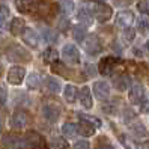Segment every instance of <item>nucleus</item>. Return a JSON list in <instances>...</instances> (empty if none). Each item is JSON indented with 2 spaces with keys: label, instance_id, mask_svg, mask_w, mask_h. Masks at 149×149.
<instances>
[{
  "label": "nucleus",
  "instance_id": "1",
  "mask_svg": "<svg viewBox=\"0 0 149 149\" xmlns=\"http://www.w3.org/2000/svg\"><path fill=\"white\" fill-rule=\"evenodd\" d=\"M6 56L11 62H29L30 60V54L27 51L20 45H15V44L6 50Z\"/></svg>",
  "mask_w": 149,
  "mask_h": 149
},
{
  "label": "nucleus",
  "instance_id": "2",
  "mask_svg": "<svg viewBox=\"0 0 149 149\" xmlns=\"http://www.w3.org/2000/svg\"><path fill=\"white\" fill-rule=\"evenodd\" d=\"M30 122H32L30 115L27 111H24V110H17L11 116V127L14 130H23V128L27 127Z\"/></svg>",
  "mask_w": 149,
  "mask_h": 149
},
{
  "label": "nucleus",
  "instance_id": "3",
  "mask_svg": "<svg viewBox=\"0 0 149 149\" xmlns=\"http://www.w3.org/2000/svg\"><path fill=\"white\" fill-rule=\"evenodd\" d=\"M83 41H84V50H86L89 54H98L100 51L102 50V47H101V39L98 38V35L91 33V35H87L86 39H83Z\"/></svg>",
  "mask_w": 149,
  "mask_h": 149
},
{
  "label": "nucleus",
  "instance_id": "4",
  "mask_svg": "<svg viewBox=\"0 0 149 149\" xmlns=\"http://www.w3.org/2000/svg\"><path fill=\"white\" fill-rule=\"evenodd\" d=\"M24 75H26V69L20 65H14L8 71V81L14 86H18L24 80Z\"/></svg>",
  "mask_w": 149,
  "mask_h": 149
},
{
  "label": "nucleus",
  "instance_id": "5",
  "mask_svg": "<svg viewBox=\"0 0 149 149\" xmlns=\"http://www.w3.org/2000/svg\"><path fill=\"white\" fill-rule=\"evenodd\" d=\"M93 14H95L96 20H98L100 23H107L113 15V8L109 6V5H104V3H98L95 6Z\"/></svg>",
  "mask_w": 149,
  "mask_h": 149
},
{
  "label": "nucleus",
  "instance_id": "6",
  "mask_svg": "<svg viewBox=\"0 0 149 149\" xmlns=\"http://www.w3.org/2000/svg\"><path fill=\"white\" fill-rule=\"evenodd\" d=\"M119 63H120V60H119L118 57H111V56L104 57V59H101V62H100V65H98V71H100L102 75H109Z\"/></svg>",
  "mask_w": 149,
  "mask_h": 149
},
{
  "label": "nucleus",
  "instance_id": "7",
  "mask_svg": "<svg viewBox=\"0 0 149 149\" xmlns=\"http://www.w3.org/2000/svg\"><path fill=\"white\" fill-rule=\"evenodd\" d=\"M128 98H130L131 104H134V106H140V104H143L145 100H146V92H145V89L140 84H136V86L131 87Z\"/></svg>",
  "mask_w": 149,
  "mask_h": 149
},
{
  "label": "nucleus",
  "instance_id": "8",
  "mask_svg": "<svg viewBox=\"0 0 149 149\" xmlns=\"http://www.w3.org/2000/svg\"><path fill=\"white\" fill-rule=\"evenodd\" d=\"M62 56L69 63H78V62H80V53H78L77 47L72 45V44H66V45L63 47Z\"/></svg>",
  "mask_w": 149,
  "mask_h": 149
},
{
  "label": "nucleus",
  "instance_id": "9",
  "mask_svg": "<svg viewBox=\"0 0 149 149\" xmlns=\"http://www.w3.org/2000/svg\"><path fill=\"white\" fill-rule=\"evenodd\" d=\"M42 115L48 122H56L60 118V107L57 104H45L42 107Z\"/></svg>",
  "mask_w": 149,
  "mask_h": 149
},
{
  "label": "nucleus",
  "instance_id": "10",
  "mask_svg": "<svg viewBox=\"0 0 149 149\" xmlns=\"http://www.w3.org/2000/svg\"><path fill=\"white\" fill-rule=\"evenodd\" d=\"M134 23V14L131 11H122L116 15V26L122 29H128Z\"/></svg>",
  "mask_w": 149,
  "mask_h": 149
},
{
  "label": "nucleus",
  "instance_id": "11",
  "mask_svg": "<svg viewBox=\"0 0 149 149\" xmlns=\"http://www.w3.org/2000/svg\"><path fill=\"white\" fill-rule=\"evenodd\" d=\"M21 36H23V41H24L26 45H29L30 48H36V47H38L39 38H38V33L35 32L33 29L26 27V29L21 32Z\"/></svg>",
  "mask_w": 149,
  "mask_h": 149
},
{
  "label": "nucleus",
  "instance_id": "12",
  "mask_svg": "<svg viewBox=\"0 0 149 149\" xmlns=\"http://www.w3.org/2000/svg\"><path fill=\"white\" fill-rule=\"evenodd\" d=\"M93 93L98 100H107L110 96V86L106 81H96L93 84Z\"/></svg>",
  "mask_w": 149,
  "mask_h": 149
},
{
  "label": "nucleus",
  "instance_id": "13",
  "mask_svg": "<svg viewBox=\"0 0 149 149\" xmlns=\"http://www.w3.org/2000/svg\"><path fill=\"white\" fill-rule=\"evenodd\" d=\"M78 100H80V104L86 110L92 109V95H91V89L87 86L81 87V91H78Z\"/></svg>",
  "mask_w": 149,
  "mask_h": 149
},
{
  "label": "nucleus",
  "instance_id": "14",
  "mask_svg": "<svg viewBox=\"0 0 149 149\" xmlns=\"http://www.w3.org/2000/svg\"><path fill=\"white\" fill-rule=\"evenodd\" d=\"M65 100L69 102V104H74L78 98V89L74 86V84H66L65 86Z\"/></svg>",
  "mask_w": 149,
  "mask_h": 149
},
{
  "label": "nucleus",
  "instance_id": "15",
  "mask_svg": "<svg viewBox=\"0 0 149 149\" xmlns=\"http://www.w3.org/2000/svg\"><path fill=\"white\" fill-rule=\"evenodd\" d=\"M77 131H78V134H81V136L91 137V136L95 134V127H92L91 124H87V122L80 119V122H78V125H77Z\"/></svg>",
  "mask_w": 149,
  "mask_h": 149
},
{
  "label": "nucleus",
  "instance_id": "16",
  "mask_svg": "<svg viewBox=\"0 0 149 149\" xmlns=\"http://www.w3.org/2000/svg\"><path fill=\"white\" fill-rule=\"evenodd\" d=\"M57 59H59V53H57L53 47H48V48L42 53V60H44V63H47V65L57 62Z\"/></svg>",
  "mask_w": 149,
  "mask_h": 149
},
{
  "label": "nucleus",
  "instance_id": "17",
  "mask_svg": "<svg viewBox=\"0 0 149 149\" xmlns=\"http://www.w3.org/2000/svg\"><path fill=\"white\" fill-rule=\"evenodd\" d=\"M15 8L21 14H29L33 9V0H15Z\"/></svg>",
  "mask_w": 149,
  "mask_h": 149
},
{
  "label": "nucleus",
  "instance_id": "18",
  "mask_svg": "<svg viewBox=\"0 0 149 149\" xmlns=\"http://www.w3.org/2000/svg\"><path fill=\"white\" fill-rule=\"evenodd\" d=\"M41 83H42V77L36 72L29 74L27 78H26V84H27L29 89H38V87L41 86Z\"/></svg>",
  "mask_w": 149,
  "mask_h": 149
},
{
  "label": "nucleus",
  "instance_id": "19",
  "mask_svg": "<svg viewBox=\"0 0 149 149\" xmlns=\"http://www.w3.org/2000/svg\"><path fill=\"white\" fill-rule=\"evenodd\" d=\"M78 20L81 23H86V24H91L92 23V11L89 6H81L80 9H78Z\"/></svg>",
  "mask_w": 149,
  "mask_h": 149
},
{
  "label": "nucleus",
  "instance_id": "20",
  "mask_svg": "<svg viewBox=\"0 0 149 149\" xmlns=\"http://www.w3.org/2000/svg\"><path fill=\"white\" fill-rule=\"evenodd\" d=\"M11 33L14 35V36H17V35H21V32L26 29V26H24V21L21 18H14L11 21Z\"/></svg>",
  "mask_w": 149,
  "mask_h": 149
},
{
  "label": "nucleus",
  "instance_id": "21",
  "mask_svg": "<svg viewBox=\"0 0 149 149\" xmlns=\"http://www.w3.org/2000/svg\"><path fill=\"white\" fill-rule=\"evenodd\" d=\"M45 87H47V92L50 93H59L60 92V83L56 80L54 77H48L45 80Z\"/></svg>",
  "mask_w": 149,
  "mask_h": 149
},
{
  "label": "nucleus",
  "instance_id": "22",
  "mask_svg": "<svg viewBox=\"0 0 149 149\" xmlns=\"http://www.w3.org/2000/svg\"><path fill=\"white\" fill-rule=\"evenodd\" d=\"M59 9L63 15H71L74 12V3L71 0H60L59 2Z\"/></svg>",
  "mask_w": 149,
  "mask_h": 149
},
{
  "label": "nucleus",
  "instance_id": "23",
  "mask_svg": "<svg viewBox=\"0 0 149 149\" xmlns=\"http://www.w3.org/2000/svg\"><path fill=\"white\" fill-rule=\"evenodd\" d=\"M128 83H130V78L127 75H119L113 80V84H115V87L118 91H125L128 87Z\"/></svg>",
  "mask_w": 149,
  "mask_h": 149
},
{
  "label": "nucleus",
  "instance_id": "24",
  "mask_svg": "<svg viewBox=\"0 0 149 149\" xmlns=\"http://www.w3.org/2000/svg\"><path fill=\"white\" fill-rule=\"evenodd\" d=\"M62 133L66 136V137H69V139H72V137H75L77 134H78V131H77V125H74V124H65L63 127H62Z\"/></svg>",
  "mask_w": 149,
  "mask_h": 149
},
{
  "label": "nucleus",
  "instance_id": "25",
  "mask_svg": "<svg viewBox=\"0 0 149 149\" xmlns=\"http://www.w3.org/2000/svg\"><path fill=\"white\" fill-rule=\"evenodd\" d=\"M9 20V9L6 6H0V29H5Z\"/></svg>",
  "mask_w": 149,
  "mask_h": 149
},
{
  "label": "nucleus",
  "instance_id": "26",
  "mask_svg": "<svg viewBox=\"0 0 149 149\" xmlns=\"http://www.w3.org/2000/svg\"><path fill=\"white\" fill-rule=\"evenodd\" d=\"M119 140H120V143H122V146H124L125 149H137V145L131 140L128 136H125V134H122V136H119Z\"/></svg>",
  "mask_w": 149,
  "mask_h": 149
},
{
  "label": "nucleus",
  "instance_id": "27",
  "mask_svg": "<svg viewBox=\"0 0 149 149\" xmlns=\"http://www.w3.org/2000/svg\"><path fill=\"white\" fill-rule=\"evenodd\" d=\"M42 36H44V39H45L47 44H53L57 39V33H54L53 30H50V29H44L42 30Z\"/></svg>",
  "mask_w": 149,
  "mask_h": 149
},
{
  "label": "nucleus",
  "instance_id": "28",
  "mask_svg": "<svg viewBox=\"0 0 149 149\" xmlns=\"http://www.w3.org/2000/svg\"><path fill=\"white\" fill-rule=\"evenodd\" d=\"M80 119L87 122V124H91L92 127H101V120L98 118H95V116H91V115H80Z\"/></svg>",
  "mask_w": 149,
  "mask_h": 149
},
{
  "label": "nucleus",
  "instance_id": "29",
  "mask_svg": "<svg viewBox=\"0 0 149 149\" xmlns=\"http://www.w3.org/2000/svg\"><path fill=\"white\" fill-rule=\"evenodd\" d=\"M51 146H53L54 149H66L68 143H66V140L62 139V137H54L53 140H51Z\"/></svg>",
  "mask_w": 149,
  "mask_h": 149
},
{
  "label": "nucleus",
  "instance_id": "30",
  "mask_svg": "<svg viewBox=\"0 0 149 149\" xmlns=\"http://www.w3.org/2000/svg\"><path fill=\"white\" fill-rule=\"evenodd\" d=\"M86 30L81 27V26H75V27H74V30H72V35H74V38L77 39V41H83L84 39V33Z\"/></svg>",
  "mask_w": 149,
  "mask_h": 149
},
{
  "label": "nucleus",
  "instance_id": "31",
  "mask_svg": "<svg viewBox=\"0 0 149 149\" xmlns=\"http://www.w3.org/2000/svg\"><path fill=\"white\" fill-rule=\"evenodd\" d=\"M137 9L145 15H149V0H140L137 3Z\"/></svg>",
  "mask_w": 149,
  "mask_h": 149
},
{
  "label": "nucleus",
  "instance_id": "32",
  "mask_svg": "<svg viewBox=\"0 0 149 149\" xmlns=\"http://www.w3.org/2000/svg\"><path fill=\"white\" fill-rule=\"evenodd\" d=\"M53 65V71L54 72H59V74H63V75H66V66L63 65V63H60V62H54V63H51Z\"/></svg>",
  "mask_w": 149,
  "mask_h": 149
},
{
  "label": "nucleus",
  "instance_id": "33",
  "mask_svg": "<svg viewBox=\"0 0 149 149\" xmlns=\"http://www.w3.org/2000/svg\"><path fill=\"white\" fill-rule=\"evenodd\" d=\"M74 149H91V145L86 140H78L74 143Z\"/></svg>",
  "mask_w": 149,
  "mask_h": 149
},
{
  "label": "nucleus",
  "instance_id": "34",
  "mask_svg": "<svg viewBox=\"0 0 149 149\" xmlns=\"http://www.w3.org/2000/svg\"><path fill=\"white\" fill-rule=\"evenodd\" d=\"M124 36H125V39L128 41V42H133L134 41V38H136V32L133 30V29H125V33H124Z\"/></svg>",
  "mask_w": 149,
  "mask_h": 149
},
{
  "label": "nucleus",
  "instance_id": "35",
  "mask_svg": "<svg viewBox=\"0 0 149 149\" xmlns=\"http://www.w3.org/2000/svg\"><path fill=\"white\" fill-rule=\"evenodd\" d=\"M139 30L142 32V33L149 32V24H148V21H145V20H140V21H139Z\"/></svg>",
  "mask_w": 149,
  "mask_h": 149
},
{
  "label": "nucleus",
  "instance_id": "36",
  "mask_svg": "<svg viewBox=\"0 0 149 149\" xmlns=\"http://www.w3.org/2000/svg\"><path fill=\"white\" fill-rule=\"evenodd\" d=\"M95 149H115V148H113L110 143H107V142H101V143L96 145Z\"/></svg>",
  "mask_w": 149,
  "mask_h": 149
},
{
  "label": "nucleus",
  "instance_id": "37",
  "mask_svg": "<svg viewBox=\"0 0 149 149\" xmlns=\"http://www.w3.org/2000/svg\"><path fill=\"white\" fill-rule=\"evenodd\" d=\"M5 100H6V91H5V87L0 86V104L5 102Z\"/></svg>",
  "mask_w": 149,
  "mask_h": 149
},
{
  "label": "nucleus",
  "instance_id": "38",
  "mask_svg": "<svg viewBox=\"0 0 149 149\" xmlns=\"http://www.w3.org/2000/svg\"><path fill=\"white\" fill-rule=\"evenodd\" d=\"M2 130H3V116L0 115V133H2Z\"/></svg>",
  "mask_w": 149,
  "mask_h": 149
},
{
  "label": "nucleus",
  "instance_id": "39",
  "mask_svg": "<svg viewBox=\"0 0 149 149\" xmlns=\"http://www.w3.org/2000/svg\"><path fill=\"white\" fill-rule=\"evenodd\" d=\"M143 149H149V142H145L143 143Z\"/></svg>",
  "mask_w": 149,
  "mask_h": 149
},
{
  "label": "nucleus",
  "instance_id": "40",
  "mask_svg": "<svg viewBox=\"0 0 149 149\" xmlns=\"http://www.w3.org/2000/svg\"><path fill=\"white\" fill-rule=\"evenodd\" d=\"M93 2H96V3H104L106 0H93Z\"/></svg>",
  "mask_w": 149,
  "mask_h": 149
},
{
  "label": "nucleus",
  "instance_id": "41",
  "mask_svg": "<svg viewBox=\"0 0 149 149\" xmlns=\"http://www.w3.org/2000/svg\"><path fill=\"white\" fill-rule=\"evenodd\" d=\"M146 45H148V50H149V41H148V44H146Z\"/></svg>",
  "mask_w": 149,
  "mask_h": 149
}]
</instances>
